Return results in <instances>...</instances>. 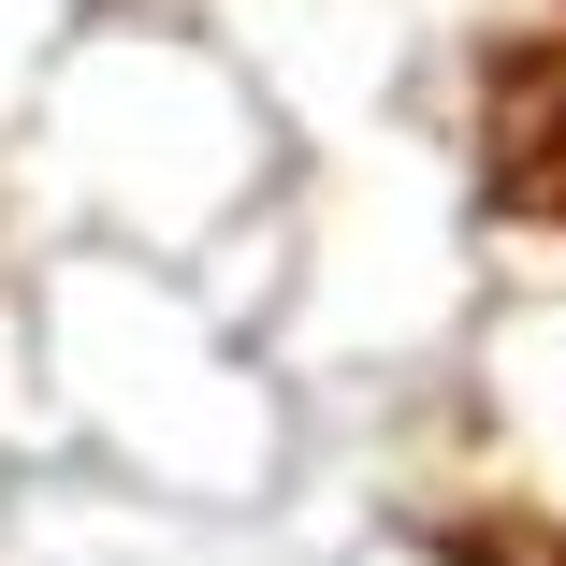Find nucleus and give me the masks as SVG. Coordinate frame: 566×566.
Segmentation results:
<instances>
[{
    "label": "nucleus",
    "instance_id": "nucleus-1",
    "mask_svg": "<svg viewBox=\"0 0 566 566\" xmlns=\"http://www.w3.org/2000/svg\"><path fill=\"white\" fill-rule=\"evenodd\" d=\"M465 203L566 276V0H494L465 30Z\"/></svg>",
    "mask_w": 566,
    "mask_h": 566
},
{
    "label": "nucleus",
    "instance_id": "nucleus-2",
    "mask_svg": "<svg viewBox=\"0 0 566 566\" xmlns=\"http://www.w3.org/2000/svg\"><path fill=\"white\" fill-rule=\"evenodd\" d=\"M421 566H566V509L523 465H421Z\"/></svg>",
    "mask_w": 566,
    "mask_h": 566
}]
</instances>
